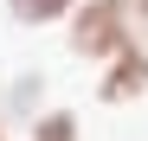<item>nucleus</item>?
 Here are the masks:
<instances>
[{
  "mask_svg": "<svg viewBox=\"0 0 148 141\" xmlns=\"http://www.w3.org/2000/svg\"><path fill=\"white\" fill-rule=\"evenodd\" d=\"M97 96H103V103H135V96H148V45H142V39L116 45V52L103 58V83H97Z\"/></svg>",
  "mask_w": 148,
  "mask_h": 141,
  "instance_id": "obj_2",
  "label": "nucleus"
},
{
  "mask_svg": "<svg viewBox=\"0 0 148 141\" xmlns=\"http://www.w3.org/2000/svg\"><path fill=\"white\" fill-rule=\"evenodd\" d=\"M0 141H7V128H0Z\"/></svg>",
  "mask_w": 148,
  "mask_h": 141,
  "instance_id": "obj_6",
  "label": "nucleus"
},
{
  "mask_svg": "<svg viewBox=\"0 0 148 141\" xmlns=\"http://www.w3.org/2000/svg\"><path fill=\"white\" fill-rule=\"evenodd\" d=\"M135 13H129V0H84L77 13H71V52L90 58V64H103L116 45H129L135 32Z\"/></svg>",
  "mask_w": 148,
  "mask_h": 141,
  "instance_id": "obj_1",
  "label": "nucleus"
},
{
  "mask_svg": "<svg viewBox=\"0 0 148 141\" xmlns=\"http://www.w3.org/2000/svg\"><path fill=\"white\" fill-rule=\"evenodd\" d=\"M77 0H7V13L19 19V26H52V19H64Z\"/></svg>",
  "mask_w": 148,
  "mask_h": 141,
  "instance_id": "obj_3",
  "label": "nucleus"
},
{
  "mask_svg": "<svg viewBox=\"0 0 148 141\" xmlns=\"http://www.w3.org/2000/svg\"><path fill=\"white\" fill-rule=\"evenodd\" d=\"M26 141H84V128H77V115H71V109H45L39 122H32Z\"/></svg>",
  "mask_w": 148,
  "mask_h": 141,
  "instance_id": "obj_4",
  "label": "nucleus"
},
{
  "mask_svg": "<svg viewBox=\"0 0 148 141\" xmlns=\"http://www.w3.org/2000/svg\"><path fill=\"white\" fill-rule=\"evenodd\" d=\"M129 13H135V26H148V0H129Z\"/></svg>",
  "mask_w": 148,
  "mask_h": 141,
  "instance_id": "obj_5",
  "label": "nucleus"
}]
</instances>
